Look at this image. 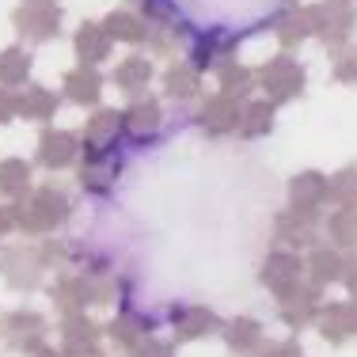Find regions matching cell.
Returning a JSON list of instances; mask_svg holds the SVG:
<instances>
[{"mask_svg": "<svg viewBox=\"0 0 357 357\" xmlns=\"http://www.w3.org/2000/svg\"><path fill=\"white\" fill-rule=\"evenodd\" d=\"M331 202L357 209V164H346L342 172L331 175Z\"/></svg>", "mask_w": 357, "mask_h": 357, "instance_id": "36", "label": "cell"}, {"mask_svg": "<svg viewBox=\"0 0 357 357\" xmlns=\"http://www.w3.org/2000/svg\"><path fill=\"white\" fill-rule=\"evenodd\" d=\"M61 91L76 107H96L103 99V73H99V65H76V69H69L61 80Z\"/></svg>", "mask_w": 357, "mask_h": 357, "instance_id": "21", "label": "cell"}, {"mask_svg": "<svg viewBox=\"0 0 357 357\" xmlns=\"http://www.w3.org/2000/svg\"><path fill=\"white\" fill-rule=\"evenodd\" d=\"M80 160V141L69 130H42L38 137V164L46 172H65Z\"/></svg>", "mask_w": 357, "mask_h": 357, "instance_id": "19", "label": "cell"}, {"mask_svg": "<svg viewBox=\"0 0 357 357\" xmlns=\"http://www.w3.org/2000/svg\"><path fill=\"white\" fill-rule=\"evenodd\" d=\"M133 4L141 8V15H144V23H167V20H175V0H133Z\"/></svg>", "mask_w": 357, "mask_h": 357, "instance_id": "38", "label": "cell"}, {"mask_svg": "<svg viewBox=\"0 0 357 357\" xmlns=\"http://www.w3.org/2000/svg\"><path fill=\"white\" fill-rule=\"evenodd\" d=\"M270 31L278 35V42H282L285 50H296L304 38H312V12L301 4H293V0H285V4L270 15Z\"/></svg>", "mask_w": 357, "mask_h": 357, "instance_id": "20", "label": "cell"}, {"mask_svg": "<svg viewBox=\"0 0 357 357\" xmlns=\"http://www.w3.org/2000/svg\"><path fill=\"white\" fill-rule=\"evenodd\" d=\"M130 357H175V346L172 342H164V338H144L141 346H133Z\"/></svg>", "mask_w": 357, "mask_h": 357, "instance_id": "40", "label": "cell"}, {"mask_svg": "<svg viewBox=\"0 0 357 357\" xmlns=\"http://www.w3.org/2000/svg\"><path fill=\"white\" fill-rule=\"evenodd\" d=\"M220 331H225V346L236 357H255V354L262 350V323L259 319L236 316V319H228Z\"/></svg>", "mask_w": 357, "mask_h": 357, "instance_id": "24", "label": "cell"}, {"mask_svg": "<svg viewBox=\"0 0 357 357\" xmlns=\"http://www.w3.org/2000/svg\"><path fill=\"white\" fill-rule=\"evenodd\" d=\"M274 103L270 99H255V103H243V118H240V137L243 141H259L270 137L274 130Z\"/></svg>", "mask_w": 357, "mask_h": 357, "instance_id": "30", "label": "cell"}, {"mask_svg": "<svg viewBox=\"0 0 357 357\" xmlns=\"http://www.w3.org/2000/svg\"><path fill=\"white\" fill-rule=\"evenodd\" d=\"M167 319H172L175 342H198V338H209L213 331L225 327L220 316L213 308H206V304H175L167 312Z\"/></svg>", "mask_w": 357, "mask_h": 357, "instance_id": "12", "label": "cell"}, {"mask_svg": "<svg viewBox=\"0 0 357 357\" xmlns=\"http://www.w3.org/2000/svg\"><path fill=\"white\" fill-rule=\"evenodd\" d=\"M12 27L31 46L54 42L61 35V4L57 0H20V8L12 12Z\"/></svg>", "mask_w": 357, "mask_h": 357, "instance_id": "5", "label": "cell"}, {"mask_svg": "<svg viewBox=\"0 0 357 357\" xmlns=\"http://www.w3.org/2000/svg\"><path fill=\"white\" fill-rule=\"evenodd\" d=\"M259 354H262V357H304L301 342H293V338H285V342H274V346H262Z\"/></svg>", "mask_w": 357, "mask_h": 357, "instance_id": "41", "label": "cell"}, {"mask_svg": "<svg viewBox=\"0 0 357 357\" xmlns=\"http://www.w3.org/2000/svg\"><path fill=\"white\" fill-rule=\"evenodd\" d=\"M308 12H312V35L327 50L350 46L357 31V0H319Z\"/></svg>", "mask_w": 357, "mask_h": 357, "instance_id": "2", "label": "cell"}, {"mask_svg": "<svg viewBox=\"0 0 357 357\" xmlns=\"http://www.w3.org/2000/svg\"><path fill=\"white\" fill-rule=\"evenodd\" d=\"M217 84H220V91L225 96H232V99H248L251 91H255V84H259V73L248 69V65H240V61H228V65H220L217 69Z\"/></svg>", "mask_w": 357, "mask_h": 357, "instance_id": "34", "label": "cell"}, {"mask_svg": "<svg viewBox=\"0 0 357 357\" xmlns=\"http://www.w3.org/2000/svg\"><path fill=\"white\" fill-rule=\"evenodd\" d=\"M274 240L285 251H312L319 248V213H304V209H285L274 217Z\"/></svg>", "mask_w": 357, "mask_h": 357, "instance_id": "9", "label": "cell"}, {"mask_svg": "<svg viewBox=\"0 0 357 357\" xmlns=\"http://www.w3.org/2000/svg\"><path fill=\"white\" fill-rule=\"evenodd\" d=\"M259 84H262V91H266L270 103L285 107V103H293V99L304 96V88H308V73H304V65L285 50V54L270 57V61L259 69Z\"/></svg>", "mask_w": 357, "mask_h": 357, "instance_id": "4", "label": "cell"}, {"mask_svg": "<svg viewBox=\"0 0 357 357\" xmlns=\"http://www.w3.org/2000/svg\"><path fill=\"white\" fill-rule=\"evenodd\" d=\"M240 118H243L240 99L217 91V96H209L206 103H202L194 122H198V130L206 133V137H228V133H240Z\"/></svg>", "mask_w": 357, "mask_h": 357, "instance_id": "11", "label": "cell"}, {"mask_svg": "<svg viewBox=\"0 0 357 357\" xmlns=\"http://www.w3.org/2000/svg\"><path fill=\"white\" fill-rule=\"evenodd\" d=\"M262 285L270 289V293L282 301V296H289L293 289H301L304 285V259L296 251H285V248H278V251H270L266 255V262H262Z\"/></svg>", "mask_w": 357, "mask_h": 357, "instance_id": "10", "label": "cell"}, {"mask_svg": "<svg viewBox=\"0 0 357 357\" xmlns=\"http://www.w3.org/2000/svg\"><path fill=\"white\" fill-rule=\"evenodd\" d=\"M15 114H20V103H15V91H8L4 84H0V126H8Z\"/></svg>", "mask_w": 357, "mask_h": 357, "instance_id": "42", "label": "cell"}, {"mask_svg": "<svg viewBox=\"0 0 357 357\" xmlns=\"http://www.w3.org/2000/svg\"><path fill=\"white\" fill-rule=\"evenodd\" d=\"M327 202H331V178L323 172H301L289 178V209L319 213Z\"/></svg>", "mask_w": 357, "mask_h": 357, "instance_id": "17", "label": "cell"}, {"mask_svg": "<svg viewBox=\"0 0 357 357\" xmlns=\"http://www.w3.org/2000/svg\"><path fill=\"white\" fill-rule=\"evenodd\" d=\"M327 240H331V248H338V251L357 248V209L338 206L335 213L327 217Z\"/></svg>", "mask_w": 357, "mask_h": 357, "instance_id": "35", "label": "cell"}, {"mask_svg": "<svg viewBox=\"0 0 357 357\" xmlns=\"http://www.w3.org/2000/svg\"><path fill=\"white\" fill-rule=\"evenodd\" d=\"M73 213V202L65 190H57L54 183L35 186L27 198H20L15 206V228L27 236H42V232H54L57 225H65Z\"/></svg>", "mask_w": 357, "mask_h": 357, "instance_id": "1", "label": "cell"}, {"mask_svg": "<svg viewBox=\"0 0 357 357\" xmlns=\"http://www.w3.org/2000/svg\"><path fill=\"white\" fill-rule=\"evenodd\" d=\"M0 274L20 293H35L46 282V262H42L38 243H15V248L0 251Z\"/></svg>", "mask_w": 357, "mask_h": 357, "instance_id": "6", "label": "cell"}, {"mask_svg": "<svg viewBox=\"0 0 357 357\" xmlns=\"http://www.w3.org/2000/svg\"><path fill=\"white\" fill-rule=\"evenodd\" d=\"M338 282L346 285V293L357 296V255H346V262H342V278Z\"/></svg>", "mask_w": 357, "mask_h": 357, "instance_id": "43", "label": "cell"}, {"mask_svg": "<svg viewBox=\"0 0 357 357\" xmlns=\"http://www.w3.org/2000/svg\"><path fill=\"white\" fill-rule=\"evenodd\" d=\"M15 103H20V114L27 118V122H50V118L57 114V91L42 88V84H27V91L23 96H15Z\"/></svg>", "mask_w": 357, "mask_h": 357, "instance_id": "27", "label": "cell"}, {"mask_svg": "<svg viewBox=\"0 0 357 357\" xmlns=\"http://www.w3.org/2000/svg\"><path fill=\"white\" fill-rule=\"evenodd\" d=\"M160 122H164V107H160L156 99L137 96L122 110V133H126V141H133V144H152L156 141L160 137Z\"/></svg>", "mask_w": 357, "mask_h": 357, "instance_id": "13", "label": "cell"}, {"mask_svg": "<svg viewBox=\"0 0 357 357\" xmlns=\"http://www.w3.org/2000/svg\"><path fill=\"white\" fill-rule=\"evenodd\" d=\"M236 46H240V35L228 27H206V31H194L190 46H186V65H194L198 73L220 69V65L232 61Z\"/></svg>", "mask_w": 357, "mask_h": 357, "instance_id": "7", "label": "cell"}, {"mask_svg": "<svg viewBox=\"0 0 357 357\" xmlns=\"http://www.w3.org/2000/svg\"><path fill=\"white\" fill-rule=\"evenodd\" d=\"M38 251H42L46 270H69V243H61V240H42Z\"/></svg>", "mask_w": 357, "mask_h": 357, "instance_id": "39", "label": "cell"}, {"mask_svg": "<svg viewBox=\"0 0 357 357\" xmlns=\"http://www.w3.org/2000/svg\"><path fill=\"white\" fill-rule=\"evenodd\" d=\"M342 262H346V255L338 248H312L308 259H304V278H308L312 285L327 289L331 282L342 278Z\"/></svg>", "mask_w": 357, "mask_h": 357, "instance_id": "25", "label": "cell"}, {"mask_svg": "<svg viewBox=\"0 0 357 357\" xmlns=\"http://www.w3.org/2000/svg\"><path fill=\"white\" fill-rule=\"evenodd\" d=\"M46 335H50V323L42 312H8V316H0V342L8 346V350L15 354H35L46 346Z\"/></svg>", "mask_w": 357, "mask_h": 357, "instance_id": "8", "label": "cell"}, {"mask_svg": "<svg viewBox=\"0 0 357 357\" xmlns=\"http://www.w3.org/2000/svg\"><path fill=\"white\" fill-rule=\"evenodd\" d=\"M88 357H103V354H99V350H96V354H88Z\"/></svg>", "mask_w": 357, "mask_h": 357, "instance_id": "46", "label": "cell"}, {"mask_svg": "<svg viewBox=\"0 0 357 357\" xmlns=\"http://www.w3.org/2000/svg\"><path fill=\"white\" fill-rule=\"evenodd\" d=\"M122 137H126L122 133V114H118L114 107H99L96 114H91V122L84 126V141L99 144V149H114Z\"/></svg>", "mask_w": 357, "mask_h": 357, "instance_id": "26", "label": "cell"}, {"mask_svg": "<svg viewBox=\"0 0 357 357\" xmlns=\"http://www.w3.org/2000/svg\"><path fill=\"white\" fill-rule=\"evenodd\" d=\"M316 327H319L323 342L346 346L357 335V304L354 301H331V304H323L319 316H316Z\"/></svg>", "mask_w": 357, "mask_h": 357, "instance_id": "14", "label": "cell"}, {"mask_svg": "<svg viewBox=\"0 0 357 357\" xmlns=\"http://www.w3.org/2000/svg\"><path fill=\"white\" fill-rule=\"evenodd\" d=\"M80 175H76V183L84 186V194H91V198H107L110 190H114L118 175H122V144H114V149H99V144H80Z\"/></svg>", "mask_w": 357, "mask_h": 357, "instance_id": "3", "label": "cell"}, {"mask_svg": "<svg viewBox=\"0 0 357 357\" xmlns=\"http://www.w3.org/2000/svg\"><path fill=\"white\" fill-rule=\"evenodd\" d=\"M50 296H54V304L65 316H69V312H84L88 304H96V296H91V278L76 274V270H65V274L50 285Z\"/></svg>", "mask_w": 357, "mask_h": 357, "instance_id": "22", "label": "cell"}, {"mask_svg": "<svg viewBox=\"0 0 357 357\" xmlns=\"http://www.w3.org/2000/svg\"><path fill=\"white\" fill-rule=\"evenodd\" d=\"M331 76H335L338 84H357V46L335 50V61H331Z\"/></svg>", "mask_w": 357, "mask_h": 357, "instance_id": "37", "label": "cell"}, {"mask_svg": "<svg viewBox=\"0 0 357 357\" xmlns=\"http://www.w3.org/2000/svg\"><path fill=\"white\" fill-rule=\"evenodd\" d=\"M31 65H35V57H31L27 46L0 50V84H4V88H23L27 76H31Z\"/></svg>", "mask_w": 357, "mask_h": 357, "instance_id": "33", "label": "cell"}, {"mask_svg": "<svg viewBox=\"0 0 357 357\" xmlns=\"http://www.w3.org/2000/svg\"><path fill=\"white\" fill-rule=\"evenodd\" d=\"M110 42L114 38L107 35L103 23L84 20L80 27H76V35H73V50H76V57H80V65H99V61L110 57Z\"/></svg>", "mask_w": 357, "mask_h": 357, "instance_id": "23", "label": "cell"}, {"mask_svg": "<svg viewBox=\"0 0 357 357\" xmlns=\"http://www.w3.org/2000/svg\"><path fill=\"white\" fill-rule=\"evenodd\" d=\"M15 232V206H0V236Z\"/></svg>", "mask_w": 357, "mask_h": 357, "instance_id": "44", "label": "cell"}, {"mask_svg": "<svg viewBox=\"0 0 357 357\" xmlns=\"http://www.w3.org/2000/svg\"><path fill=\"white\" fill-rule=\"evenodd\" d=\"M156 331V316H149V312L133 308V304H126L122 312H118L114 319H110L107 335L114 346H122V350H133V346H141L144 338Z\"/></svg>", "mask_w": 357, "mask_h": 357, "instance_id": "18", "label": "cell"}, {"mask_svg": "<svg viewBox=\"0 0 357 357\" xmlns=\"http://www.w3.org/2000/svg\"><path fill=\"white\" fill-rule=\"evenodd\" d=\"M35 357H69V354L57 350V346H42V350H35Z\"/></svg>", "mask_w": 357, "mask_h": 357, "instance_id": "45", "label": "cell"}, {"mask_svg": "<svg viewBox=\"0 0 357 357\" xmlns=\"http://www.w3.org/2000/svg\"><path fill=\"white\" fill-rule=\"evenodd\" d=\"M99 335H103V327H99L96 319H88V312H69V316L61 319V350L69 357L96 354Z\"/></svg>", "mask_w": 357, "mask_h": 357, "instance_id": "16", "label": "cell"}, {"mask_svg": "<svg viewBox=\"0 0 357 357\" xmlns=\"http://www.w3.org/2000/svg\"><path fill=\"white\" fill-rule=\"evenodd\" d=\"M323 308V289L304 282L301 289H293L289 296H282V308H278V316H282V323L289 331H304L308 323H316Z\"/></svg>", "mask_w": 357, "mask_h": 357, "instance_id": "15", "label": "cell"}, {"mask_svg": "<svg viewBox=\"0 0 357 357\" xmlns=\"http://www.w3.org/2000/svg\"><path fill=\"white\" fill-rule=\"evenodd\" d=\"M164 91H167V99H175V103H186V99H194L202 91V73L194 69V65L178 61L164 73Z\"/></svg>", "mask_w": 357, "mask_h": 357, "instance_id": "32", "label": "cell"}, {"mask_svg": "<svg viewBox=\"0 0 357 357\" xmlns=\"http://www.w3.org/2000/svg\"><path fill=\"white\" fill-rule=\"evenodd\" d=\"M149 80H152V61H149V57L133 54V57H122V61H118V69H114V84L126 91V96L137 99L141 91L149 88Z\"/></svg>", "mask_w": 357, "mask_h": 357, "instance_id": "28", "label": "cell"}, {"mask_svg": "<svg viewBox=\"0 0 357 357\" xmlns=\"http://www.w3.org/2000/svg\"><path fill=\"white\" fill-rule=\"evenodd\" d=\"M107 35L114 42H126V46H141V42H149V23H144V15H133V12H110L103 20Z\"/></svg>", "mask_w": 357, "mask_h": 357, "instance_id": "31", "label": "cell"}, {"mask_svg": "<svg viewBox=\"0 0 357 357\" xmlns=\"http://www.w3.org/2000/svg\"><path fill=\"white\" fill-rule=\"evenodd\" d=\"M35 190V178H31V164L20 156H8L0 160V194H8V198H27V194Z\"/></svg>", "mask_w": 357, "mask_h": 357, "instance_id": "29", "label": "cell"}]
</instances>
